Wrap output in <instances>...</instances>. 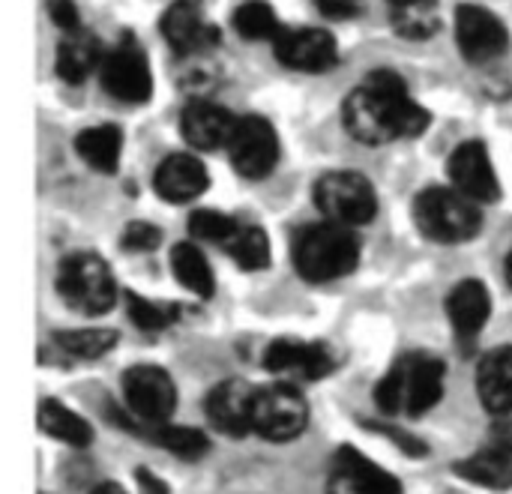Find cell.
I'll list each match as a JSON object with an SVG mask.
<instances>
[{"mask_svg": "<svg viewBox=\"0 0 512 494\" xmlns=\"http://www.w3.org/2000/svg\"><path fill=\"white\" fill-rule=\"evenodd\" d=\"M345 129L369 144H390L396 138H417L429 126L426 108H420L405 81L390 69H375L360 87H354L342 108Z\"/></svg>", "mask_w": 512, "mask_h": 494, "instance_id": "obj_1", "label": "cell"}, {"mask_svg": "<svg viewBox=\"0 0 512 494\" xmlns=\"http://www.w3.org/2000/svg\"><path fill=\"white\" fill-rule=\"evenodd\" d=\"M444 396V363L432 354H405L375 387V402L384 414H429Z\"/></svg>", "mask_w": 512, "mask_h": 494, "instance_id": "obj_2", "label": "cell"}, {"mask_svg": "<svg viewBox=\"0 0 512 494\" xmlns=\"http://www.w3.org/2000/svg\"><path fill=\"white\" fill-rule=\"evenodd\" d=\"M360 264V243L354 228L339 222L306 225L294 237V267L306 282H336Z\"/></svg>", "mask_w": 512, "mask_h": 494, "instance_id": "obj_3", "label": "cell"}, {"mask_svg": "<svg viewBox=\"0 0 512 494\" xmlns=\"http://www.w3.org/2000/svg\"><path fill=\"white\" fill-rule=\"evenodd\" d=\"M414 219L420 231L435 243H465L483 228L480 204L453 186L423 189L414 201Z\"/></svg>", "mask_w": 512, "mask_h": 494, "instance_id": "obj_4", "label": "cell"}, {"mask_svg": "<svg viewBox=\"0 0 512 494\" xmlns=\"http://www.w3.org/2000/svg\"><path fill=\"white\" fill-rule=\"evenodd\" d=\"M57 294L69 309L81 315H105L120 297L111 267L90 252H78L60 261Z\"/></svg>", "mask_w": 512, "mask_h": 494, "instance_id": "obj_5", "label": "cell"}, {"mask_svg": "<svg viewBox=\"0 0 512 494\" xmlns=\"http://www.w3.org/2000/svg\"><path fill=\"white\" fill-rule=\"evenodd\" d=\"M312 195L324 219L348 225V228L366 225L378 213L375 186L363 174H354V171H330L318 177Z\"/></svg>", "mask_w": 512, "mask_h": 494, "instance_id": "obj_6", "label": "cell"}, {"mask_svg": "<svg viewBox=\"0 0 512 494\" xmlns=\"http://www.w3.org/2000/svg\"><path fill=\"white\" fill-rule=\"evenodd\" d=\"M123 402L129 414L144 426L171 423L177 408V387L159 366L141 363L123 372Z\"/></svg>", "mask_w": 512, "mask_h": 494, "instance_id": "obj_7", "label": "cell"}, {"mask_svg": "<svg viewBox=\"0 0 512 494\" xmlns=\"http://www.w3.org/2000/svg\"><path fill=\"white\" fill-rule=\"evenodd\" d=\"M309 426V405L294 384H273L258 390L252 432L264 441H294Z\"/></svg>", "mask_w": 512, "mask_h": 494, "instance_id": "obj_8", "label": "cell"}, {"mask_svg": "<svg viewBox=\"0 0 512 494\" xmlns=\"http://www.w3.org/2000/svg\"><path fill=\"white\" fill-rule=\"evenodd\" d=\"M102 87L120 99V102H147L153 93V75H150V60L144 48L135 42V36H123L111 51H105V60L99 66Z\"/></svg>", "mask_w": 512, "mask_h": 494, "instance_id": "obj_9", "label": "cell"}, {"mask_svg": "<svg viewBox=\"0 0 512 494\" xmlns=\"http://www.w3.org/2000/svg\"><path fill=\"white\" fill-rule=\"evenodd\" d=\"M228 156L240 177L261 180V177L273 174V168L279 162V135L273 129V123L258 114L237 117V126H234V135L228 144Z\"/></svg>", "mask_w": 512, "mask_h": 494, "instance_id": "obj_10", "label": "cell"}, {"mask_svg": "<svg viewBox=\"0 0 512 494\" xmlns=\"http://www.w3.org/2000/svg\"><path fill=\"white\" fill-rule=\"evenodd\" d=\"M327 494H402V483L354 447H339L330 462Z\"/></svg>", "mask_w": 512, "mask_h": 494, "instance_id": "obj_11", "label": "cell"}, {"mask_svg": "<svg viewBox=\"0 0 512 494\" xmlns=\"http://www.w3.org/2000/svg\"><path fill=\"white\" fill-rule=\"evenodd\" d=\"M264 369L282 378L321 381L336 369V354L321 342L303 339H276L264 354Z\"/></svg>", "mask_w": 512, "mask_h": 494, "instance_id": "obj_12", "label": "cell"}, {"mask_svg": "<svg viewBox=\"0 0 512 494\" xmlns=\"http://www.w3.org/2000/svg\"><path fill=\"white\" fill-rule=\"evenodd\" d=\"M456 39H459L462 54L474 63L501 57L510 42L504 21L486 6H474V3H465L456 9Z\"/></svg>", "mask_w": 512, "mask_h": 494, "instance_id": "obj_13", "label": "cell"}, {"mask_svg": "<svg viewBox=\"0 0 512 494\" xmlns=\"http://www.w3.org/2000/svg\"><path fill=\"white\" fill-rule=\"evenodd\" d=\"M273 48L279 63L300 72H324L339 60L336 36L324 27H285Z\"/></svg>", "mask_w": 512, "mask_h": 494, "instance_id": "obj_14", "label": "cell"}, {"mask_svg": "<svg viewBox=\"0 0 512 494\" xmlns=\"http://www.w3.org/2000/svg\"><path fill=\"white\" fill-rule=\"evenodd\" d=\"M450 183L462 195H468L477 204H492L501 198V183L498 171L492 165V156L483 141H465L453 156H450Z\"/></svg>", "mask_w": 512, "mask_h": 494, "instance_id": "obj_15", "label": "cell"}, {"mask_svg": "<svg viewBox=\"0 0 512 494\" xmlns=\"http://www.w3.org/2000/svg\"><path fill=\"white\" fill-rule=\"evenodd\" d=\"M258 387L228 378L207 396V420L228 438H243L252 432V414H255Z\"/></svg>", "mask_w": 512, "mask_h": 494, "instance_id": "obj_16", "label": "cell"}, {"mask_svg": "<svg viewBox=\"0 0 512 494\" xmlns=\"http://www.w3.org/2000/svg\"><path fill=\"white\" fill-rule=\"evenodd\" d=\"M234 126H237V117L228 108H222L216 102H207V99L189 102L183 108V114H180L183 138L198 150H219V147L228 150Z\"/></svg>", "mask_w": 512, "mask_h": 494, "instance_id": "obj_17", "label": "cell"}, {"mask_svg": "<svg viewBox=\"0 0 512 494\" xmlns=\"http://www.w3.org/2000/svg\"><path fill=\"white\" fill-rule=\"evenodd\" d=\"M153 189L162 201L189 204L207 189V168L192 153H174L159 162L153 174Z\"/></svg>", "mask_w": 512, "mask_h": 494, "instance_id": "obj_18", "label": "cell"}, {"mask_svg": "<svg viewBox=\"0 0 512 494\" xmlns=\"http://www.w3.org/2000/svg\"><path fill=\"white\" fill-rule=\"evenodd\" d=\"M162 36L180 51V54H198L213 48V42L219 39L216 27L204 18V12L189 3L180 0L174 6H168V12L162 15Z\"/></svg>", "mask_w": 512, "mask_h": 494, "instance_id": "obj_19", "label": "cell"}, {"mask_svg": "<svg viewBox=\"0 0 512 494\" xmlns=\"http://www.w3.org/2000/svg\"><path fill=\"white\" fill-rule=\"evenodd\" d=\"M489 315H492V297L483 282L465 279V282L453 285V291L447 297V318L459 339H465V342L477 339L483 333V327L489 324Z\"/></svg>", "mask_w": 512, "mask_h": 494, "instance_id": "obj_20", "label": "cell"}, {"mask_svg": "<svg viewBox=\"0 0 512 494\" xmlns=\"http://www.w3.org/2000/svg\"><path fill=\"white\" fill-rule=\"evenodd\" d=\"M477 396L489 414H512V348H495L480 360L477 369Z\"/></svg>", "mask_w": 512, "mask_h": 494, "instance_id": "obj_21", "label": "cell"}, {"mask_svg": "<svg viewBox=\"0 0 512 494\" xmlns=\"http://www.w3.org/2000/svg\"><path fill=\"white\" fill-rule=\"evenodd\" d=\"M102 60H105L102 42L84 27L66 33L63 42L57 45V75L69 84H81L84 78L99 72Z\"/></svg>", "mask_w": 512, "mask_h": 494, "instance_id": "obj_22", "label": "cell"}, {"mask_svg": "<svg viewBox=\"0 0 512 494\" xmlns=\"http://www.w3.org/2000/svg\"><path fill=\"white\" fill-rule=\"evenodd\" d=\"M453 471L471 486L492 489V492H507V489H512V450L489 444V447L477 450L474 456L456 462Z\"/></svg>", "mask_w": 512, "mask_h": 494, "instance_id": "obj_23", "label": "cell"}, {"mask_svg": "<svg viewBox=\"0 0 512 494\" xmlns=\"http://www.w3.org/2000/svg\"><path fill=\"white\" fill-rule=\"evenodd\" d=\"M39 429H42V435H48V438L72 447V450H84V447L93 444L90 423L81 414H75L72 408H66L63 402H57V399H42V405H39Z\"/></svg>", "mask_w": 512, "mask_h": 494, "instance_id": "obj_24", "label": "cell"}, {"mask_svg": "<svg viewBox=\"0 0 512 494\" xmlns=\"http://www.w3.org/2000/svg\"><path fill=\"white\" fill-rule=\"evenodd\" d=\"M120 150H123V135L111 123L90 126V129L78 132V138H75V153L99 174H114V168L120 162Z\"/></svg>", "mask_w": 512, "mask_h": 494, "instance_id": "obj_25", "label": "cell"}, {"mask_svg": "<svg viewBox=\"0 0 512 494\" xmlns=\"http://www.w3.org/2000/svg\"><path fill=\"white\" fill-rule=\"evenodd\" d=\"M171 273L195 297L207 300L216 291V279H213V270L207 264V255L195 243H177L171 249Z\"/></svg>", "mask_w": 512, "mask_h": 494, "instance_id": "obj_26", "label": "cell"}, {"mask_svg": "<svg viewBox=\"0 0 512 494\" xmlns=\"http://www.w3.org/2000/svg\"><path fill=\"white\" fill-rule=\"evenodd\" d=\"M231 24H234V30L243 39H252V42H276V36L285 30L279 24L276 9L267 0H246V3H240L234 9Z\"/></svg>", "mask_w": 512, "mask_h": 494, "instance_id": "obj_27", "label": "cell"}, {"mask_svg": "<svg viewBox=\"0 0 512 494\" xmlns=\"http://www.w3.org/2000/svg\"><path fill=\"white\" fill-rule=\"evenodd\" d=\"M147 438L153 444H159L162 450H168L171 456L183 459V462H198L201 456H207L210 441L204 432L189 429V426H174V423H162V426H150Z\"/></svg>", "mask_w": 512, "mask_h": 494, "instance_id": "obj_28", "label": "cell"}, {"mask_svg": "<svg viewBox=\"0 0 512 494\" xmlns=\"http://www.w3.org/2000/svg\"><path fill=\"white\" fill-rule=\"evenodd\" d=\"M54 342L63 354L78 360H99L117 345V333L108 327H87V330H60Z\"/></svg>", "mask_w": 512, "mask_h": 494, "instance_id": "obj_29", "label": "cell"}, {"mask_svg": "<svg viewBox=\"0 0 512 494\" xmlns=\"http://www.w3.org/2000/svg\"><path fill=\"white\" fill-rule=\"evenodd\" d=\"M225 252L243 270H261L270 264V240L258 225H240L231 243L225 246Z\"/></svg>", "mask_w": 512, "mask_h": 494, "instance_id": "obj_30", "label": "cell"}, {"mask_svg": "<svg viewBox=\"0 0 512 494\" xmlns=\"http://www.w3.org/2000/svg\"><path fill=\"white\" fill-rule=\"evenodd\" d=\"M123 300H126V312H129L132 324L141 327V330H147V333L168 330L177 321V309L168 306V303H156V300H147V297L132 294V291H126Z\"/></svg>", "mask_w": 512, "mask_h": 494, "instance_id": "obj_31", "label": "cell"}, {"mask_svg": "<svg viewBox=\"0 0 512 494\" xmlns=\"http://www.w3.org/2000/svg\"><path fill=\"white\" fill-rule=\"evenodd\" d=\"M240 222H234L231 216L219 213V210H195L189 216V234L195 240H204V243H213L219 249H225L231 243V237L237 234Z\"/></svg>", "mask_w": 512, "mask_h": 494, "instance_id": "obj_32", "label": "cell"}, {"mask_svg": "<svg viewBox=\"0 0 512 494\" xmlns=\"http://www.w3.org/2000/svg\"><path fill=\"white\" fill-rule=\"evenodd\" d=\"M393 24L408 39H426L438 30V15L432 3H414V6H396Z\"/></svg>", "mask_w": 512, "mask_h": 494, "instance_id": "obj_33", "label": "cell"}, {"mask_svg": "<svg viewBox=\"0 0 512 494\" xmlns=\"http://www.w3.org/2000/svg\"><path fill=\"white\" fill-rule=\"evenodd\" d=\"M159 243H162L159 228H153V225H147V222H132V225H126V231H123V246H126L129 252H153Z\"/></svg>", "mask_w": 512, "mask_h": 494, "instance_id": "obj_34", "label": "cell"}, {"mask_svg": "<svg viewBox=\"0 0 512 494\" xmlns=\"http://www.w3.org/2000/svg\"><path fill=\"white\" fill-rule=\"evenodd\" d=\"M45 9H48L51 21H54L60 30L72 33V30H78V27H81L78 9H75V3H72V0H48V3H45Z\"/></svg>", "mask_w": 512, "mask_h": 494, "instance_id": "obj_35", "label": "cell"}, {"mask_svg": "<svg viewBox=\"0 0 512 494\" xmlns=\"http://www.w3.org/2000/svg\"><path fill=\"white\" fill-rule=\"evenodd\" d=\"M315 6L330 21H345L360 15V0H315Z\"/></svg>", "mask_w": 512, "mask_h": 494, "instance_id": "obj_36", "label": "cell"}, {"mask_svg": "<svg viewBox=\"0 0 512 494\" xmlns=\"http://www.w3.org/2000/svg\"><path fill=\"white\" fill-rule=\"evenodd\" d=\"M135 480H138V486H141V492L144 494H171L168 483L159 480V477H156L153 471H147V468H138V471H135Z\"/></svg>", "mask_w": 512, "mask_h": 494, "instance_id": "obj_37", "label": "cell"}, {"mask_svg": "<svg viewBox=\"0 0 512 494\" xmlns=\"http://www.w3.org/2000/svg\"><path fill=\"white\" fill-rule=\"evenodd\" d=\"M489 444H498V447L512 450V414L501 417V420L495 423V429H492V435H489Z\"/></svg>", "mask_w": 512, "mask_h": 494, "instance_id": "obj_38", "label": "cell"}, {"mask_svg": "<svg viewBox=\"0 0 512 494\" xmlns=\"http://www.w3.org/2000/svg\"><path fill=\"white\" fill-rule=\"evenodd\" d=\"M90 494H126V489L120 483H99Z\"/></svg>", "mask_w": 512, "mask_h": 494, "instance_id": "obj_39", "label": "cell"}, {"mask_svg": "<svg viewBox=\"0 0 512 494\" xmlns=\"http://www.w3.org/2000/svg\"><path fill=\"white\" fill-rule=\"evenodd\" d=\"M414 3H432V0H390V6H414Z\"/></svg>", "mask_w": 512, "mask_h": 494, "instance_id": "obj_40", "label": "cell"}, {"mask_svg": "<svg viewBox=\"0 0 512 494\" xmlns=\"http://www.w3.org/2000/svg\"><path fill=\"white\" fill-rule=\"evenodd\" d=\"M507 282L512 285V252H510V258H507Z\"/></svg>", "mask_w": 512, "mask_h": 494, "instance_id": "obj_41", "label": "cell"}]
</instances>
